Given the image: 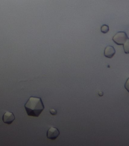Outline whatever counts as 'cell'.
I'll return each mask as SVG.
<instances>
[{"instance_id": "1", "label": "cell", "mask_w": 129, "mask_h": 146, "mask_svg": "<svg viewBox=\"0 0 129 146\" xmlns=\"http://www.w3.org/2000/svg\"><path fill=\"white\" fill-rule=\"evenodd\" d=\"M24 107L28 116L35 117H38L45 108L41 98L33 96L29 98Z\"/></svg>"}, {"instance_id": "2", "label": "cell", "mask_w": 129, "mask_h": 146, "mask_svg": "<svg viewBox=\"0 0 129 146\" xmlns=\"http://www.w3.org/2000/svg\"><path fill=\"white\" fill-rule=\"evenodd\" d=\"M128 38L127 35L124 32H119L113 36V41L117 45H123Z\"/></svg>"}, {"instance_id": "3", "label": "cell", "mask_w": 129, "mask_h": 146, "mask_svg": "<svg viewBox=\"0 0 129 146\" xmlns=\"http://www.w3.org/2000/svg\"><path fill=\"white\" fill-rule=\"evenodd\" d=\"M60 134V131L57 128L51 127L47 131V137L48 139L55 140L57 139Z\"/></svg>"}, {"instance_id": "4", "label": "cell", "mask_w": 129, "mask_h": 146, "mask_svg": "<svg viewBox=\"0 0 129 146\" xmlns=\"http://www.w3.org/2000/svg\"><path fill=\"white\" fill-rule=\"evenodd\" d=\"M15 119V116L13 113L11 112H6L3 116V121L5 124H10Z\"/></svg>"}, {"instance_id": "5", "label": "cell", "mask_w": 129, "mask_h": 146, "mask_svg": "<svg viewBox=\"0 0 129 146\" xmlns=\"http://www.w3.org/2000/svg\"><path fill=\"white\" fill-rule=\"evenodd\" d=\"M115 52L116 51L114 47L110 45L107 46L104 51V55L106 58H111L114 56Z\"/></svg>"}, {"instance_id": "6", "label": "cell", "mask_w": 129, "mask_h": 146, "mask_svg": "<svg viewBox=\"0 0 129 146\" xmlns=\"http://www.w3.org/2000/svg\"><path fill=\"white\" fill-rule=\"evenodd\" d=\"M124 52L126 54L129 53V39L128 38L125 43L123 44Z\"/></svg>"}, {"instance_id": "7", "label": "cell", "mask_w": 129, "mask_h": 146, "mask_svg": "<svg viewBox=\"0 0 129 146\" xmlns=\"http://www.w3.org/2000/svg\"><path fill=\"white\" fill-rule=\"evenodd\" d=\"M101 31L103 34H106L109 31V27L108 25H103L101 27Z\"/></svg>"}, {"instance_id": "8", "label": "cell", "mask_w": 129, "mask_h": 146, "mask_svg": "<svg viewBox=\"0 0 129 146\" xmlns=\"http://www.w3.org/2000/svg\"><path fill=\"white\" fill-rule=\"evenodd\" d=\"M50 112L51 114L52 115H55L57 114V111L54 109L52 108L50 110Z\"/></svg>"}, {"instance_id": "9", "label": "cell", "mask_w": 129, "mask_h": 146, "mask_svg": "<svg viewBox=\"0 0 129 146\" xmlns=\"http://www.w3.org/2000/svg\"><path fill=\"white\" fill-rule=\"evenodd\" d=\"M98 94L100 96H102L103 95V92H101V91H100V92H98Z\"/></svg>"}]
</instances>
